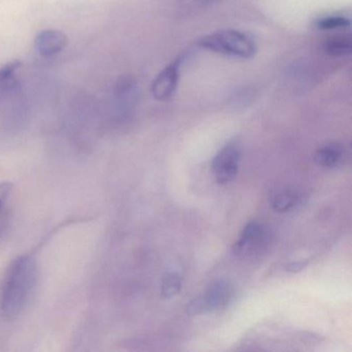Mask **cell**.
Returning <instances> with one entry per match:
<instances>
[{
	"label": "cell",
	"mask_w": 352,
	"mask_h": 352,
	"mask_svg": "<svg viewBox=\"0 0 352 352\" xmlns=\"http://www.w3.org/2000/svg\"><path fill=\"white\" fill-rule=\"evenodd\" d=\"M38 282V265L34 254H22L11 261L0 280V314L14 320L32 300Z\"/></svg>",
	"instance_id": "6da1fadb"
},
{
	"label": "cell",
	"mask_w": 352,
	"mask_h": 352,
	"mask_svg": "<svg viewBox=\"0 0 352 352\" xmlns=\"http://www.w3.org/2000/svg\"><path fill=\"white\" fill-rule=\"evenodd\" d=\"M197 45L210 52L244 60L252 59L258 51L252 36L236 30H221L212 32L203 36Z\"/></svg>",
	"instance_id": "7a4b0ae2"
},
{
	"label": "cell",
	"mask_w": 352,
	"mask_h": 352,
	"mask_svg": "<svg viewBox=\"0 0 352 352\" xmlns=\"http://www.w3.org/2000/svg\"><path fill=\"white\" fill-rule=\"evenodd\" d=\"M241 153L239 148L234 144L224 146L214 157L212 162V170L215 175L216 181L219 184L232 182L238 175Z\"/></svg>",
	"instance_id": "3957f363"
},
{
	"label": "cell",
	"mask_w": 352,
	"mask_h": 352,
	"mask_svg": "<svg viewBox=\"0 0 352 352\" xmlns=\"http://www.w3.org/2000/svg\"><path fill=\"white\" fill-rule=\"evenodd\" d=\"M182 59L179 58L166 65L158 73L152 82V96L158 102H168L176 94L180 80V69Z\"/></svg>",
	"instance_id": "277c9868"
},
{
	"label": "cell",
	"mask_w": 352,
	"mask_h": 352,
	"mask_svg": "<svg viewBox=\"0 0 352 352\" xmlns=\"http://www.w3.org/2000/svg\"><path fill=\"white\" fill-rule=\"evenodd\" d=\"M69 38L65 32L58 30H41L34 38V48L43 57L54 56L67 48Z\"/></svg>",
	"instance_id": "5b68a950"
},
{
	"label": "cell",
	"mask_w": 352,
	"mask_h": 352,
	"mask_svg": "<svg viewBox=\"0 0 352 352\" xmlns=\"http://www.w3.org/2000/svg\"><path fill=\"white\" fill-rule=\"evenodd\" d=\"M265 241V228L258 222L251 221L241 232L240 238L234 245V250L240 254H252L261 248Z\"/></svg>",
	"instance_id": "8992f818"
},
{
	"label": "cell",
	"mask_w": 352,
	"mask_h": 352,
	"mask_svg": "<svg viewBox=\"0 0 352 352\" xmlns=\"http://www.w3.org/2000/svg\"><path fill=\"white\" fill-rule=\"evenodd\" d=\"M22 65L20 60H12L0 67V100L13 98L21 91L17 74Z\"/></svg>",
	"instance_id": "52a82bcc"
},
{
	"label": "cell",
	"mask_w": 352,
	"mask_h": 352,
	"mask_svg": "<svg viewBox=\"0 0 352 352\" xmlns=\"http://www.w3.org/2000/svg\"><path fill=\"white\" fill-rule=\"evenodd\" d=\"M232 292L226 282L218 281L210 286L203 298L207 312L217 311L228 306L232 300Z\"/></svg>",
	"instance_id": "ba28073f"
},
{
	"label": "cell",
	"mask_w": 352,
	"mask_h": 352,
	"mask_svg": "<svg viewBox=\"0 0 352 352\" xmlns=\"http://www.w3.org/2000/svg\"><path fill=\"white\" fill-rule=\"evenodd\" d=\"M14 187L12 183H0V241L5 236L11 219Z\"/></svg>",
	"instance_id": "9c48e42d"
},
{
	"label": "cell",
	"mask_w": 352,
	"mask_h": 352,
	"mask_svg": "<svg viewBox=\"0 0 352 352\" xmlns=\"http://www.w3.org/2000/svg\"><path fill=\"white\" fill-rule=\"evenodd\" d=\"M344 148L340 144H329L319 148L315 153L314 160L323 168H336L343 160Z\"/></svg>",
	"instance_id": "30bf717a"
},
{
	"label": "cell",
	"mask_w": 352,
	"mask_h": 352,
	"mask_svg": "<svg viewBox=\"0 0 352 352\" xmlns=\"http://www.w3.org/2000/svg\"><path fill=\"white\" fill-rule=\"evenodd\" d=\"M323 50L331 57L348 56L352 52V38L349 34L331 36L323 44Z\"/></svg>",
	"instance_id": "8fae6325"
},
{
	"label": "cell",
	"mask_w": 352,
	"mask_h": 352,
	"mask_svg": "<svg viewBox=\"0 0 352 352\" xmlns=\"http://www.w3.org/2000/svg\"><path fill=\"white\" fill-rule=\"evenodd\" d=\"M300 201V195L294 190H282L274 195L272 199V207L276 212L286 213L294 209Z\"/></svg>",
	"instance_id": "7c38bea8"
},
{
	"label": "cell",
	"mask_w": 352,
	"mask_h": 352,
	"mask_svg": "<svg viewBox=\"0 0 352 352\" xmlns=\"http://www.w3.org/2000/svg\"><path fill=\"white\" fill-rule=\"evenodd\" d=\"M314 26L322 32L348 30L350 28V20L343 15H327L317 18Z\"/></svg>",
	"instance_id": "4fadbf2b"
},
{
	"label": "cell",
	"mask_w": 352,
	"mask_h": 352,
	"mask_svg": "<svg viewBox=\"0 0 352 352\" xmlns=\"http://www.w3.org/2000/svg\"><path fill=\"white\" fill-rule=\"evenodd\" d=\"M182 287V279L177 274H170L164 278L162 285V296L166 298H174Z\"/></svg>",
	"instance_id": "5bb4252c"
},
{
	"label": "cell",
	"mask_w": 352,
	"mask_h": 352,
	"mask_svg": "<svg viewBox=\"0 0 352 352\" xmlns=\"http://www.w3.org/2000/svg\"><path fill=\"white\" fill-rule=\"evenodd\" d=\"M180 1L182 5L187 6V7L199 8L211 5V3H216L218 0H180Z\"/></svg>",
	"instance_id": "9a60e30c"
},
{
	"label": "cell",
	"mask_w": 352,
	"mask_h": 352,
	"mask_svg": "<svg viewBox=\"0 0 352 352\" xmlns=\"http://www.w3.org/2000/svg\"><path fill=\"white\" fill-rule=\"evenodd\" d=\"M308 263L307 261H294V263H290L289 265H286L285 271L289 272V273H298V272L302 271L308 265Z\"/></svg>",
	"instance_id": "2e32d148"
}]
</instances>
